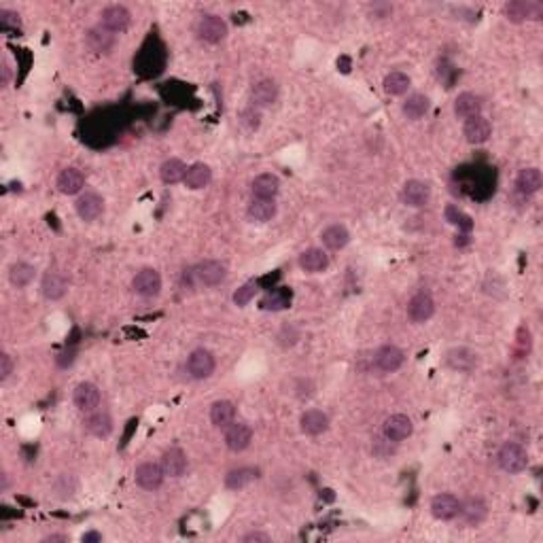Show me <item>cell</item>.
<instances>
[{"label": "cell", "mask_w": 543, "mask_h": 543, "mask_svg": "<svg viewBox=\"0 0 543 543\" xmlns=\"http://www.w3.org/2000/svg\"><path fill=\"white\" fill-rule=\"evenodd\" d=\"M497 461H499V467H501L505 473H520V471H524L526 465H528V454H526V450H524L520 444L507 442V444L501 446Z\"/></svg>", "instance_id": "obj_1"}, {"label": "cell", "mask_w": 543, "mask_h": 543, "mask_svg": "<svg viewBox=\"0 0 543 543\" xmlns=\"http://www.w3.org/2000/svg\"><path fill=\"white\" fill-rule=\"evenodd\" d=\"M195 34L200 40L216 45L221 43L228 34V24L219 15H202L195 24Z\"/></svg>", "instance_id": "obj_2"}, {"label": "cell", "mask_w": 543, "mask_h": 543, "mask_svg": "<svg viewBox=\"0 0 543 543\" xmlns=\"http://www.w3.org/2000/svg\"><path fill=\"white\" fill-rule=\"evenodd\" d=\"M505 17L512 24H522L526 20H541L543 15V5L533 3V0H512L505 5Z\"/></svg>", "instance_id": "obj_3"}, {"label": "cell", "mask_w": 543, "mask_h": 543, "mask_svg": "<svg viewBox=\"0 0 543 543\" xmlns=\"http://www.w3.org/2000/svg\"><path fill=\"white\" fill-rule=\"evenodd\" d=\"M132 22V13L124 7V5H111L106 7L100 15V26L106 28L108 32L113 34H121L130 28Z\"/></svg>", "instance_id": "obj_4"}, {"label": "cell", "mask_w": 543, "mask_h": 543, "mask_svg": "<svg viewBox=\"0 0 543 543\" xmlns=\"http://www.w3.org/2000/svg\"><path fill=\"white\" fill-rule=\"evenodd\" d=\"M225 276H228V267H225V263H221V261L206 259V261L198 263V267H195V278H198L202 285H206V287L221 285V283L225 281Z\"/></svg>", "instance_id": "obj_5"}, {"label": "cell", "mask_w": 543, "mask_h": 543, "mask_svg": "<svg viewBox=\"0 0 543 543\" xmlns=\"http://www.w3.org/2000/svg\"><path fill=\"white\" fill-rule=\"evenodd\" d=\"M412 431H414V424H412V420H410L406 414H393V416H389V418L385 420V426H382L385 438L391 440L393 444H399V442L408 440V438L412 436Z\"/></svg>", "instance_id": "obj_6"}, {"label": "cell", "mask_w": 543, "mask_h": 543, "mask_svg": "<svg viewBox=\"0 0 543 543\" xmlns=\"http://www.w3.org/2000/svg\"><path fill=\"white\" fill-rule=\"evenodd\" d=\"M403 361H406L403 350L397 348V346H393V344L380 346V348L375 350V355H373V363H375V367H378L380 371H385V373H393V371H397V369L403 365Z\"/></svg>", "instance_id": "obj_7"}, {"label": "cell", "mask_w": 543, "mask_h": 543, "mask_svg": "<svg viewBox=\"0 0 543 543\" xmlns=\"http://www.w3.org/2000/svg\"><path fill=\"white\" fill-rule=\"evenodd\" d=\"M187 371L193 380H204L214 371V357L206 348H198L187 359Z\"/></svg>", "instance_id": "obj_8"}, {"label": "cell", "mask_w": 543, "mask_h": 543, "mask_svg": "<svg viewBox=\"0 0 543 543\" xmlns=\"http://www.w3.org/2000/svg\"><path fill=\"white\" fill-rule=\"evenodd\" d=\"M132 289H134V293H138L140 297H155V295L161 291V276H159V272H155V269H151V267L140 269L138 274L134 276V281H132Z\"/></svg>", "instance_id": "obj_9"}, {"label": "cell", "mask_w": 543, "mask_h": 543, "mask_svg": "<svg viewBox=\"0 0 543 543\" xmlns=\"http://www.w3.org/2000/svg\"><path fill=\"white\" fill-rule=\"evenodd\" d=\"M433 314H436V302L429 293L420 291L408 302V316L412 322H426Z\"/></svg>", "instance_id": "obj_10"}, {"label": "cell", "mask_w": 543, "mask_h": 543, "mask_svg": "<svg viewBox=\"0 0 543 543\" xmlns=\"http://www.w3.org/2000/svg\"><path fill=\"white\" fill-rule=\"evenodd\" d=\"M431 200V187L424 183V181H408L401 189V202L406 206H412V208H422L426 206Z\"/></svg>", "instance_id": "obj_11"}, {"label": "cell", "mask_w": 543, "mask_h": 543, "mask_svg": "<svg viewBox=\"0 0 543 543\" xmlns=\"http://www.w3.org/2000/svg\"><path fill=\"white\" fill-rule=\"evenodd\" d=\"M253 442V429L244 422H232L225 429V444L232 452H242Z\"/></svg>", "instance_id": "obj_12"}, {"label": "cell", "mask_w": 543, "mask_h": 543, "mask_svg": "<svg viewBox=\"0 0 543 543\" xmlns=\"http://www.w3.org/2000/svg\"><path fill=\"white\" fill-rule=\"evenodd\" d=\"M164 469H161V465L157 463H142L136 467V484L140 488H144V491H157V488L164 484Z\"/></svg>", "instance_id": "obj_13"}, {"label": "cell", "mask_w": 543, "mask_h": 543, "mask_svg": "<svg viewBox=\"0 0 543 543\" xmlns=\"http://www.w3.org/2000/svg\"><path fill=\"white\" fill-rule=\"evenodd\" d=\"M446 365L461 373H471L477 367V355L471 348H452L446 352Z\"/></svg>", "instance_id": "obj_14"}, {"label": "cell", "mask_w": 543, "mask_h": 543, "mask_svg": "<svg viewBox=\"0 0 543 543\" xmlns=\"http://www.w3.org/2000/svg\"><path fill=\"white\" fill-rule=\"evenodd\" d=\"M77 214L83 221H96L104 210V200L96 191H85L77 200Z\"/></svg>", "instance_id": "obj_15"}, {"label": "cell", "mask_w": 543, "mask_h": 543, "mask_svg": "<svg viewBox=\"0 0 543 543\" xmlns=\"http://www.w3.org/2000/svg\"><path fill=\"white\" fill-rule=\"evenodd\" d=\"M463 134H465L467 142H471V144H484L488 138H491V134H493V126H491V121H488L486 117L477 115V117H471V119L465 121Z\"/></svg>", "instance_id": "obj_16"}, {"label": "cell", "mask_w": 543, "mask_h": 543, "mask_svg": "<svg viewBox=\"0 0 543 543\" xmlns=\"http://www.w3.org/2000/svg\"><path fill=\"white\" fill-rule=\"evenodd\" d=\"M461 512V501L454 495H438L431 501V514L438 520H454Z\"/></svg>", "instance_id": "obj_17"}, {"label": "cell", "mask_w": 543, "mask_h": 543, "mask_svg": "<svg viewBox=\"0 0 543 543\" xmlns=\"http://www.w3.org/2000/svg\"><path fill=\"white\" fill-rule=\"evenodd\" d=\"M87 433H91L94 438H108L113 433V418L108 416V412H100V410H94L87 414V418L83 420Z\"/></svg>", "instance_id": "obj_18"}, {"label": "cell", "mask_w": 543, "mask_h": 543, "mask_svg": "<svg viewBox=\"0 0 543 543\" xmlns=\"http://www.w3.org/2000/svg\"><path fill=\"white\" fill-rule=\"evenodd\" d=\"M40 291L47 299H62L68 291V281L60 272H47L40 283Z\"/></svg>", "instance_id": "obj_19"}, {"label": "cell", "mask_w": 543, "mask_h": 543, "mask_svg": "<svg viewBox=\"0 0 543 543\" xmlns=\"http://www.w3.org/2000/svg\"><path fill=\"white\" fill-rule=\"evenodd\" d=\"M253 195L257 198V200H274L276 195H278V191H281V181H278V177L276 174H272V172H263V174H259L255 181H253Z\"/></svg>", "instance_id": "obj_20"}, {"label": "cell", "mask_w": 543, "mask_h": 543, "mask_svg": "<svg viewBox=\"0 0 543 543\" xmlns=\"http://www.w3.org/2000/svg\"><path fill=\"white\" fill-rule=\"evenodd\" d=\"M75 406L85 414L94 412L100 406V389L91 382H81L75 389Z\"/></svg>", "instance_id": "obj_21"}, {"label": "cell", "mask_w": 543, "mask_h": 543, "mask_svg": "<svg viewBox=\"0 0 543 543\" xmlns=\"http://www.w3.org/2000/svg\"><path fill=\"white\" fill-rule=\"evenodd\" d=\"M161 469L170 477H181L187 471V456L181 448H170L161 454Z\"/></svg>", "instance_id": "obj_22"}, {"label": "cell", "mask_w": 543, "mask_h": 543, "mask_svg": "<svg viewBox=\"0 0 543 543\" xmlns=\"http://www.w3.org/2000/svg\"><path fill=\"white\" fill-rule=\"evenodd\" d=\"M276 98H278V87L272 79H261L251 89L253 106H269L276 102Z\"/></svg>", "instance_id": "obj_23"}, {"label": "cell", "mask_w": 543, "mask_h": 543, "mask_svg": "<svg viewBox=\"0 0 543 543\" xmlns=\"http://www.w3.org/2000/svg\"><path fill=\"white\" fill-rule=\"evenodd\" d=\"M459 516H463V520L469 524V526H477L486 520L488 516V505L479 499V497H471L467 499L465 503H461V512Z\"/></svg>", "instance_id": "obj_24"}, {"label": "cell", "mask_w": 543, "mask_h": 543, "mask_svg": "<svg viewBox=\"0 0 543 543\" xmlns=\"http://www.w3.org/2000/svg\"><path fill=\"white\" fill-rule=\"evenodd\" d=\"M302 431L308 433V436H320V433L327 431L329 426V418L320 410H306L299 418Z\"/></svg>", "instance_id": "obj_25"}, {"label": "cell", "mask_w": 543, "mask_h": 543, "mask_svg": "<svg viewBox=\"0 0 543 543\" xmlns=\"http://www.w3.org/2000/svg\"><path fill=\"white\" fill-rule=\"evenodd\" d=\"M299 265L310 274H318V272H325L329 267V257L322 248H308L299 255Z\"/></svg>", "instance_id": "obj_26"}, {"label": "cell", "mask_w": 543, "mask_h": 543, "mask_svg": "<svg viewBox=\"0 0 543 543\" xmlns=\"http://www.w3.org/2000/svg\"><path fill=\"white\" fill-rule=\"evenodd\" d=\"M454 113L456 117L461 119H471V117H477L482 113V100L471 94V91H465V94H459V98L454 100Z\"/></svg>", "instance_id": "obj_27"}, {"label": "cell", "mask_w": 543, "mask_h": 543, "mask_svg": "<svg viewBox=\"0 0 543 543\" xmlns=\"http://www.w3.org/2000/svg\"><path fill=\"white\" fill-rule=\"evenodd\" d=\"M276 214V204L274 200H253L248 204V210H246V216L253 221V223H267L274 219Z\"/></svg>", "instance_id": "obj_28"}, {"label": "cell", "mask_w": 543, "mask_h": 543, "mask_svg": "<svg viewBox=\"0 0 543 543\" xmlns=\"http://www.w3.org/2000/svg\"><path fill=\"white\" fill-rule=\"evenodd\" d=\"M236 418V406L232 401H214L210 408V420L216 429H228Z\"/></svg>", "instance_id": "obj_29"}, {"label": "cell", "mask_w": 543, "mask_h": 543, "mask_svg": "<svg viewBox=\"0 0 543 543\" xmlns=\"http://www.w3.org/2000/svg\"><path fill=\"white\" fill-rule=\"evenodd\" d=\"M210 181H212V170H210L206 164H202V161H198V164L189 166V168H187V174H185V179H183L185 187H189V189H193V191L208 187Z\"/></svg>", "instance_id": "obj_30"}, {"label": "cell", "mask_w": 543, "mask_h": 543, "mask_svg": "<svg viewBox=\"0 0 543 543\" xmlns=\"http://www.w3.org/2000/svg\"><path fill=\"white\" fill-rule=\"evenodd\" d=\"M543 185V177H541V170L537 168H524L520 170L518 179H516V189L522 193V195H533L541 189Z\"/></svg>", "instance_id": "obj_31"}, {"label": "cell", "mask_w": 543, "mask_h": 543, "mask_svg": "<svg viewBox=\"0 0 543 543\" xmlns=\"http://www.w3.org/2000/svg\"><path fill=\"white\" fill-rule=\"evenodd\" d=\"M83 185H85V177H83V172L77 170V168H66V170H62L60 177H58V189H60L64 195H75V193H79V191L83 189Z\"/></svg>", "instance_id": "obj_32"}, {"label": "cell", "mask_w": 543, "mask_h": 543, "mask_svg": "<svg viewBox=\"0 0 543 543\" xmlns=\"http://www.w3.org/2000/svg\"><path fill=\"white\" fill-rule=\"evenodd\" d=\"M85 43L91 51L96 53H106L108 49H111L115 45V38H113V32H108L106 28L102 26H96L87 32L85 36Z\"/></svg>", "instance_id": "obj_33"}, {"label": "cell", "mask_w": 543, "mask_h": 543, "mask_svg": "<svg viewBox=\"0 0 543 543\" xmlns=\"http://www.w3.org/2000/svg\"><path fill=\"white\" fill-rule=\"evenodd\" d=\"M320 240L329 251H340V248H344L350 242V234H348V230L344 225L336 223V225H329L327 230H322Z\"/></svg>", "instance_id": "obj_34"}, {"label": "cell", "mask_w": 543, "mask_h": 543, "mask_svg": "<svg viewBox=\"0 0 543 543\" xmlns=\"http://www.w3.org/2000/svg\"><path fill=\"white\" fill-rule=\"evenodd\" d=\"M34 274H36V269H34L30 263L17 261V263H13L11 269H9V281H11L13 287L24 289V287H28V285L34 281Z\"/></svg>", "instance_id": "obj_35"}, {"label": "cell", "mask_w": 543, "mask_h": 543, "mask_svg": "<svg viewBox=\"0 0 543 543\" xmlns=\"http://www.w3.org/2000/svg\"><path fill=\"white\" fill-rule=\"evenodd\" d=\"M426 111H429V98L424 94H412L403 102V115L412 121H418L420 117H424Z\"/></svg>", "instance_id": "obj_36"}, {"label": "cell", "mask_w": 543, "mask_h": 543, "mask_svg": "<svg viewBox=\"0 0 543 543\" xmlns=\"http://www.w3.org/2000/svg\"><path fill=\"white\" fill-rule=\"evenodd\" d=\"M187 174V166L183 164L181 159H168L161 164V170H159V177L161 181H164L166 185H174L179 181H183Z\"/></svg>", "instance_id": "obj_37"}, {"label": "cell", "mask_w": 543, "mask_h": 543, "mask_svg": "<svg viewBox=\"0 0 543 543\" xmlns=\"http://www.w3.org/2000/svg\"><path fill=\"white\" fill-rule=\"evenodd\" d=\"M257 477V471L255 469H248V467H240V469H234L225 475V486L232 488V491H240V488L248 486L253 479Z\"/></svg>", "instance_id": "obj_38"}, {"label": "cell", "mask_w": 543, "mask_h": 543, "mask_svg": "<svg viewBox=\"0 0 543 543\" xmlns=\"http://www.w3.org/2000/svg\"><path fill=\"white\" fill-rule=\"evenodd\" d=\"M446 221L450 223V225H454V228H459L461 232H471V228H473V221H471V216L467 214V212H463L459 206H454V204H450V206H446Z\"/></svg>", "instance_id": "obj_39"}, {"label": "cell", "mask_w": 543, "mask_h": 543, "mask_svg": "<svg viewBox=\"0 0 543 543\" xmlns=\"http://www.w3.org/2000/svg\"><path fill=\"white\" fill-rule=\"evenodd\" d=\"M408 87H410V77L406 73L395 70V73L387 75V79H385V91L389 96H403L408 91Z\"/></svg>", "instance_id": "obj_40"}, {"label": "cell", "mask_w": 543, "mask_h": 543, "mask_svg": "<svg viewBox=\"0 0 543 543\" xmlns=\"http://www.w3.org/2000/svg\"><path fill=\"white\" fill-rule=\"evenodd\" d=\"M289 306V297L285 293H269L263 302H261V308L263 310H283Z\"/></svg>", "instance_id": "obj_41"}, {"label": "cell", "mask_w": 543, "mask_h": 543, "mask_svg": "<svg viewBox=\"0 0 543 543\" xmlns=\"http://www.w3.org/2000/svg\"><path fill=\"white\" fill-rule=\"evenodd\" d=\"M255 293H257V283H246V285H242V287L234 293L236 306H246V304L255 297Z\"/></svg>", "instance_id": "obj_42"}, {"label": "cell", "mask_w": 543, "mask_h": 543, "mask_svg": "<svg viewBox=\"0 0 543 543\" xmlns=\"http://www.w3.org/2000/svg\"><path fill=\"white\" fill-rule=\"evenodd\" d=\"M259 119H261V115H259V111L255 106H251V108H246V111H242V124L248 128V130H257L259 128Z\"/></svg>", "instance_id": "obj_43"}, {"label": "cell", "mask_w": 543, "mask_h": 543, "mask_svg": "<svg viewBox=\"0 0 543 543\" xmlns=\"http://www.w3.org/2000/svg\"><path fill=\"white\" fill-rule=\"evenodd\" d=\"M11 373H13V359L7 352H3L0 355V380L5 382Z\"/></svg>", "instance_id": "obj_44"}, {"label": "cell", "mask_w": 543, "mask_h": 543, "mask_svg": "<svg viewBox=\"0 0 543 543\" xmlns=\"http://www.w3.org/2000/svg\"><path fill=\"white\" fill-rule=\"evenodd\" d=\"M0 24H3L5 28L7 26H15L17 28V15L15 13H11V11H0Z\"/></svg>", "instance_id": "obj_45"}, {"label": "cell", "mask_w": 543, "mask_h": 543, "mask_svg": "<svg viewBox=\"0 0 543 543\" xmlns=\"http://www.w3.org/2000/svg\"><path fill=\"white\" fill-rule=\"evenodd\" d=\"M242 541H244V543H253V541L267 543V541H269V535H265V533H259V530H253V533L244 535V537H242Z\"/></svg>", "instance_id": "obj_46"}, {"label": "cell", "mask_w": 543, "mask_h": 543, "mask_svg": "<svg viewBox=\"0 0 543 543\" xmlns=\"http://www.w3.org/2000/svg\"><path fill=\"white\" fill-rule=\"evenodd\" d=\"M73 361H75V352H73V350H68V352H62V355L58 357V365H60V367H68Z\"/></svg>", "instance_id": "obj_47"}, {"label": "cell", "mask_w": 543, "mask_h": 543, "mask_svg": "<svg viewBox=\"0 0 543 543\" xmlns=\"http://www.w3.org/2000/svg\"><path fill=\"white\" fill-rule=\"evenodd\" d=\"M371 11L375 13V17H389V13H391L393 9H391L389 5H375Z\"/></svg>", "instance_id": "obj_48"}, {"label": "cell", "mask_w": 543, "mask_h": 543, "mask_svg": "<svg viewBox=\"0 0 543 543\" xmlns=\"http://www.w3.org/2000/svg\"><path fill=\"white\" fill-rule=\"evenodd\" d=\"M98 541H102V535H100V533H96V530H91V533H85V535H83V543H98Z\"/></svg>", "instance_id": "obj_49"}, {"label": "cell", "mask_w": 543, "mask_h": 543, "mask_svg": "<svg viewBox=\"0 0 543 543\" xmlns=\"http://www.w3.org/2000/svg\"><path fill=\"white\" fill-rule=\"evenodd\" d=\"M3 85H9V79H11V66H9V62L7 60H3Z\"/></svg>", "instance_id": "obj_50"}, {"label": "cell", "mask_w": 543, "mask_h": 543, "mask_svg": "<svg viewBox=\"0 0 543 543\" xmlns=\"http://www.w3.org/2000/svg\"><path fill=\"white\" fill-rule=\"evenodd\" d=\"M66 537H60V535H53V537H47L45 541H64Z\"/></svg>", "instance_id": "obj_51"}]
</instances>
